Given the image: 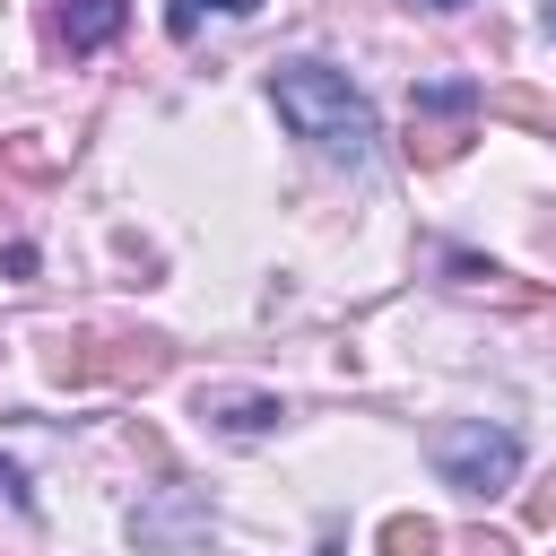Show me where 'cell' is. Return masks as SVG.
<instances>
[{"label":"cell","mask_w":556,"mask_h":556,"mask_svg":"<svg viewBox=\"0 0 556 556\" xmlns=\"http://www.w3.org/2000/svg\"><path fill=\"white\" fill-rule=\"evenodd\" d=\"M269 104H278V122H287L295 139H313V148L339 156V165H365L374 139H382L365 87H356L348 70H330V61H278V70H269Z\"/></svg>","instance_id":"obj_1"},{"label":"cell","mask_w":556,"mask_h":556,"mask_svg":"<svg viewBox=\"0 0 556 556\" xmlns=\"http://www.w3.org/2000/svg\"><path fill=\"white\" fill-rule=\"evenodd\" d=\"M521 521H530V530H556V478H539V486H530V504H521Z\"/></svg>","instance_id":"obj_8"},{"label":"cell","mask_w":556,"mask_h":556,"mask_svg":"<svg viewBox=\"0 0 556 556\" xmlns=\"http://www.w3.org/2000/svg\"><path fill=\"white\" fill-rule=\"evenodd\" d=\"M200 9H217V17H252L261 0H174V9H165V26H174V35H191V26H200Z\"/></svg>","instance_id":"obj_7"},{"label":"cell","mask_w":556,"mask_h":556,"mask_svg":"<svg viewBox=\"0 0 556 556\" xmlns=\"http://www.w3.org/2000/svg\"><path fill=\"white\" fill-rule=\"evenodd\" d=\"M486 122V87L478 78H417L408 96V165H452Z\"/></svg>","instance_id":"obj_2"},{"label":"cell","mask_w":556,"mask_h":556,"mask_svg":"<svg viewBox=\"0 0 556 556\" xmlns=\"http://www.w3.org/2000/svg\"><path fill=\"white\" fill-rule=\"evenodd\" d=\"M434 547H443V530L426 513H391L382 521V556H434Z\"/></svg>","instance_id":"obj_6"},{"label":"cell","mask_w":556,"mask_h":556,"mask_svg":"<svg viewBox=\"0 0 556 556\" xmlns=\"http://www.w3.org/2000/svg\"><path fill=\"white\" fill-rule=\"evenodd\" d=\"M313 556H339V547H313Z\"/></svg>","instance_id":"obj_12"},{"label":"cell","mask_w":556,"mask_h":556,"mask_svg":"<svg viewBox=\"0 0 556 556\" xmlns=\"http://www.w3.org/2000/svg\"><path fill=\"white\" fill-rule=\"evenodd\" d=\"M122 26H130V0H61L52 9V43L61 52H104Z\"/></svg>","instance_id":"obj_4"},{"label":"cell","mask_w":556,"mask_h":556,"mask_svg":"<svg viewBox=\"0 0 556 556\" xmlns=\"http://www.w3.org/2000/svg\"><path fill=\"white\" fill-rule=\"evenodd\" d=\"M200 417H217L226 434H269L287 408H278L269 391H200Z\"/></svg>","instance_id":"obj_5"},{"label":"cell","mask_w":556,"mask_h":556,"mask_svg":"<svg viewBox=\"0 0 556 556\" xmlns=\"http://www.w3.org/2000/svg\"><path fill=\"white\" fill-rule=\"evenodd\" d=\"M0 495H9V504H17V513H26V504H35V495H26V478H17V460H0Z\"/></svg>","instance_id":"obj_10"},{"label":"cell","mask_w":556,"mask_h":556,"mask_svg":"<svg viewBox=\"0 0 556 556\" xmlns=\"http://www.w3.org/2000/svg\"><path fill=\"white\" fill-rule=\"evenodd\" d=\"M434 9H469V0H434Z\"/></svg>","instance_id":"obj_11"},{"label":"cell","mask_w":556,"mask_h":556,"mask_svg":"<svg viewBox=\"0 0 556 556\" xmlns=\"http://www.w3.org/2000/svg\"><path fill=\"white\" fill-rule=\"evenodd\" d=\"M426 452H434L443 486H460V495H495V486L521 478V434H513V426H486V417H452V426H434Z\"/></svg>","instance_id":"obj_3"},{"label":"cell","mask_w":556,"mask_h":556,"mask_svg":"<svg viewBox=\"0 0 556 556\" xmlns=\"http://www.w3.org/2000/svg\"><path fill=\"white\" fill-rule=\"evenodd\" d=\"M460 556H513V539H504V530H469V539H460Z\"/></svg>","instance_id":"obj_9"},{"label":"cell","mask_w":556,"mask_h":556,"mask_svg":"<svg viewBox=\"0 0 556 556\" xmlns=\"http://www.w3.org/2000/svg\"><path fill=\"white\" fill-rule=\"evenodd\" d=\"M547 26H556V0H547Z\"/></svg>","instance_id":"obj_13"}]
</instances>
